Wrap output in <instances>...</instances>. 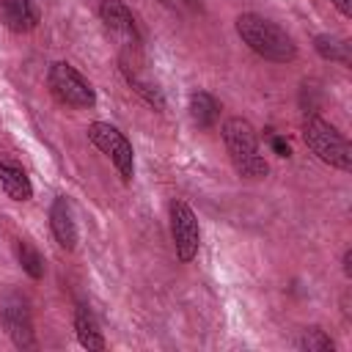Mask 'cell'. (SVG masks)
<instances>
[{"mask_svg": "<svg viewBox=\"0 0 352 352\" xmlns=\"http://www.w3.org/2000/svg\"><path fill=\"white\" fill-rule=\"evenodd\" d=\"M270 146H272V151H275L278 157H289V154H292L289 140H286V138H280V135H270Z\"/></svg>", "mask_w": 352, "mask_h": 352, "instance_id": "19", "label": "cell"}, {"mask_svg": "<svg viewBox=\"0 0 352 352\" xmlns=\"http://www.w3.org/2000/svg\"><path fill=\"white\" fill-rule=\"evenodd\" d=\"M121 74H124V80L129 82V88L132 91H138L154 110H162L165 107V99H162V91L154 85V82H148L146 77H140V72L126 60V58H121Z\"/></svg>", "mask_w": 352, "mask_h": 352, "instance_id": "13", "label": "cell"}, {"mask_svg": "<svg viewBox=\"0 0 352 352\" xmlns=\"http://www.w3.org/2000/svg\"><path fill=\"white\" fill-rule=\"evenodd\" d=\"M302 140L305 146L327 165L338 168V170H349L352 168V148L349 140L324 118H319L316 113H308L302 121Z\"/></svg>", "mask_w": 352, "mask_h": 352, "instance_id": "3", "label": "cell"}, {"mask_svg": "<svg viewBox=\"0 0 352 352\" xmlns=\"http://www.w3.org/2000/svg\"><path fill=\"white\" fill-rule=\"evenodd\" d=\"M0 184H3L6 195L14 201H28L33 195L28 173L22 170V165H16L11 160H0Z\"/></svg>", "mask_w": 352, "mask_h": 352, "instance_id": "12", "label": "cell"}, {"mask_svg": "<svg viewBox=\"0 0 352 352\" xmlns=\"http://www.w3.org/2000/svg\"><path fill=\"white\" fill-rule=\"evenodd\" d=\"M50 228H52V234H55V239H58V245L63 250H74V245H77V226H74L72 204L63 195H58L52 201V206H50Z\"/></svg>", "mask_w": 352, "mask_h": 352, "instance_id": "9", "label": "cell"}, {"mask_svg": "<svg viewBox=\"0 0 352 352\" xmlns=\"http://www.w3.org/2000/svg\"><path fill=\"white\" fill-rule=\"evenodd\" d=\"M223 143H226V151L236 168L239 176L245 179H261L267 176V162L258 151V140H256V132L250 126V121L234 116L223 124Z\"/></svg>", "mask_w": 352, "mask_h": 352, "instance_id": "2", "label": "cell"}, {"mask_svg": "<svg viewBox=\"0 0 352 352\" xmlns=\"http://www.w3.org/2000/svg\"><path fill=\"white\" fill-rule=\"evenodd\" d=\"M170 236H173L179 261H192L201 245V228H198L195 212L184 201L170 204Z\"/></svg>", "mask_w": 352, "mask_h": 352, "instance_id": "6", "label": "cell"}, {"mask_svg": "<svg viewBox=\"0 0 352 352\" xmlns=\"http://www.w3.org/2000/svg\"><path fill=\"white\" fill-rule=\"evenodd\" d=\"M330 3H333L344 16H349V14H352V0H330Z\"/></svg>", "mask_w": 352, "mask_h": 352, "instance_id": "20", "label": "cell"}, {"mask_svg": "<svg viewBox=\"0 0 352 352\" xmlns=\"http://www.w3.org/2000/svg\"><path fill=\"white\" fill-rule=\"evenodd\" d=\"M0 22L14 33H30L38 25V8L30 0H0Z\"/></svg>", "mask_w": 352, "mask_h": 352, "instance_id": "10", "label": "cell"}, {"mask_svg": "<svg viewBox=\"0 0 352 352\" xmlns=\"http://www.w3.org/2000/svg\"><path fill=\"white\" fill-rule=\"evenodd\" d=\"M344 272H346V275H352V250H346V253H344Z\"/></svg>", "mask_w": 352, "mask_h": 352, "instance_id": "21", "label": "cell"}, {"mask_svg": "<svg viewBox=\"0 0 352 352\" xmlns=\"http://www.w3.org/2000/svg\"><path fill=\"white\" fill-rule=\"evenodd\" d=\"M190 118H192L201 129L214 126L217 118H220V104H217V99H214L212 94H206V91L190 94Z\"/></svg>", "mask_w": 352, "mask_h": 352, "instance_id": "14", "label": "cell"}, {"mask_svg": "<svg viewBox=\"0 0 352 352\" xmlns=\"http://www.w3.org/2000/svg\"><path fill=\"white\" fill-rule=\"evenodd\" d=\"M14 250H16V261H19V267H22L33 280L44 278V258H41V253H38L30 242L19 239V242L14 245Z\"/></svg>", "mask_w": 352, "mask_h": 352, "instance_id": "16", "label": "cell"}, {"mask_svg": "<svg viewBox=\"0 0 352 352\" xmlns=\"http://www.w3.org/2000/svg\"><path fill=\"white\" fill-rule=\"evenodd\" d=\"M314 47H316V52H319L324 60H336V63H341V66H352V47H349V41L322 33V36L314 38Z\"/></svg>", "mask_w": 352, "mask_h": 352, "instance_id": "15", "label": "cell"}, {"mask_svg": "<svg viewBox=\"0 0 352 352\" xmlns=\"http://www.w3.org/2000/svg\"><path fill=\"white\" fill-rule=\"evenodd\" d=\"M165 8L182 14V16H190V14H198L201 11V3L198 0H160Z\"/></svg>", "mask_w": 352, "mask_h": 352, "instance_id": "18", "label": "cell"}, {"mask_svg": "<svg viewBox=\"0 0 352 352\" xmlns=\"http://www.w3.org/2000/svg\"><path fill=\"white\" fill-rule=\"evenodd\" d=\"M88 140L110 157V162L116 165L118 176L124 184L132 182L135 176V151H132V143L124 138V132H118L113 124H104V121H94L88 126Z\"/></svg>", "mask_w": 352, "mask_h": 352, "instance_id": "5", "label": "cell"}, {"mask_svg": "<svg viewBox=\"0 0 352 352\" xmlns=\"http://www.w3.org/2000/svg\"><path fill=\"white\" fill-rule=\"evenodd\" d=\"M236 33L239 38L264 60L272 63H289L297 58V44L294 38L275 25L272 19L261 16V14H239L236 16Z\"/></svg>", "mask_w": 352, "mask_h": 352, "instance_id": "1", "label": "cell"}, {"mask_svg": "<svg viewBox=\"0 0 352 352\" xmlns=\"http://www.w3.org/2000/svg\"><path fill=\"white\" fill-rule=\"evenodd\" d=\"M99 16L107 25V30H113L116 36H121L126 44H132V47L140 44V33H138L135 16H132V11L121 0H104L99 6Z\"/></svg>", "mask_w": 352, "mask_h": 352, "instance_id": "8", "label": "cell"}, {"mask_svg": "<svg viewBox=\"0 0 352 352\" xmlns=\"http://www.w3.org/2000/svg\"><path fill=\"white\" fill-rule=\"evenodd\" d=\"M74 330H77V341L88 349V352H102L107 344H104V336H102V330H99V324H96V319H94V314H91V308L88 305H77V311H74Z\"/></svg>", "mask_w": 352, "mask_h": 352, "instance_id": "11", "label": "cell"}, {"mask_svg": "<svg viewBox=\"0 0 352 352\" xmlns=\"http://www.w3.org/2000/svg\"><path fill=\"white\" fill-rule=\"evenodd\" d=\"M297 346L305 349V352H333L336 344H333V338L322 327H305L300 341H297Z\"/></svg>", "mask_w": 352, "mask_h": 352, "instance_id": "17", "label": "cell"}, {"mask_svg": "<svg viewBox=\"0 0 352 352\" xmlns=\"http://www.w3.org/2000/svg\"><path fill=\"white\" fill-rule=\"evenodd\" d=\"M0 319H3V327H6L8 338L14 341V346H19V349H36L30 311H28V302L22 297H16V294L6 297L3 305H0Z\"/></svg>", "mask_w": 352, "mask_h": 352, "instance_id": "7", "label": "cell"}, {"mask_svg": "<svg viewBox=\"0 0 352 352\" xmlns=\"http://www.w3.org/2000/svg\"><path fill=\"white\" fill-rule=\"evenodd\" d=\"M47 82H50L52 96L66 107H94L96 104V94H94L91 82L66 60H55L50 66Z\"/></svg>", "mask_w": 352, "mask_h": 352, "instance_id": "4", "label": "cell"}]
</instances>
